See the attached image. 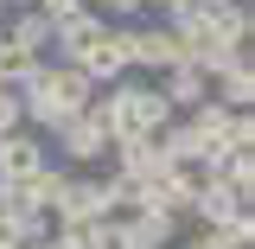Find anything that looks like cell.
Wrapping results in <instances>:
<instances>
[{
  "mask_svg": "<svg viewBox=\"0 0 255 249\" xmlns=\"http://www.w3.org/2000/svg\"><path fill=\"white\" fill-rule=\"evenodd\" d=\"M179 6H191V0H147V13H159V19H166V13H179Z\"/></svg>",
  "mask_w": 255,
  "mask_h": 249,
  "instance_id": "cell-23",
  "label": "cell"
},
{
  "mask_svg": "<svg viewBox=\"0 0 255 249\" xmlns=\"http://www.w3.org/2000/svg\"><path fill=\"white\" fill-rule=\"evenodd\" d=\"M32 6H45V13L58 19V13H70V6H90V0H32Z\"/></svg>",
  "mask_w": 255,
  "mask_h": 249,
  "instance_id": "cell-22",
  "label": "cell"
},
{
  "mask_svg": "<svg viewBox=\"0 0 255 249\" xmlns=\"http://www.w3.org/2000/svg\"><path fill=\"white\" fill-rule=\"evenodd\" d=\"M122 230H128V249H172L179 243V218H172V211H153V205L128 211Z\"/></svg>",
  "mask_w": 255,
  "mask_h": 249,
  "instance_id": "cell-10",
  "label": "cell"
},
{
  "mask_svg": "<svg viewBox=\"0 0 255 249\" xmlns=\"http://www.w3.org/2000/svg\"><path fill=\"white\" fill-rule=\"evenodd\" d=\"M217 179H230L243 198H255V147H230L223 166H217Z\"/></svg>",
  "mask_w": 255,
  "mask_h": 249,
  "instance_id": "cell-15",
  "label": "cell"
},
{
  "mask_svg": "<svg viewBox=\"0 0 255 249\" xmlns=\"http://www.w3.org/2000/svg\"><path fill=\"white\" fill-rule=\"evenodd\" d=\"M172 115H179V109L159 96V83H147V77H140V90H134V128H140V134H159Z\"/></svg>",
  "mask_w": 255,
  "mask_h": 249,
  "instance_id": "cell-13",
  "label": "cell"
},
{
  "mask_svg": "<svg viewBox=\"0 0 255 249\" xmlns=\"http://www.w3.org/2000/svg\"><path fill=\"white\" fill-rule=\"evenodd\" d=\"M153 83H159V96H166L172 109H191V102L211 96V70L191 64V58H179V64H166V70H153Z\"/></svg>",
  "mask_w": 255,
  "mask_h": 249,
  "instance_id": "cell-8",
  "label": "cell"
},
{
  "mask_svg": "<svg viewBox=\"0 0 255 249\" xmlns=\"http://www.w3.org/2000/svg\"><path fill=\"white\" fill-rule=\"evenodd\" d=\"M51 249H90V224H64V218H51Z\"/></svg>",
  "mask_w": 255,
  "mask_h": 249,
  "instance_id": "cell-17",
  "label": "cell"
},
{
  "mask_svg": "<svg viewBox=\"0 0 255 249\" xmlns=\"http://www.w3.org/2000/svg\"><path fill=\"white\" fill-rule=\"evenodd\" d=\"M90 6L102 19H140V13H147V0H90Z\"/></svg>",
  "mask_w": 255,
  "mask_h": 249,
  "instance_id": "cell-20",
  "label": "cell"
},
{
  "mask_svg": "<svg viewBox=\"0 0 255 249\" xmlns=\"http://www.w3.org/2000/svg\"><path fill=\"white\" fill-rule=\"evenodd\" d=\"M140 192H147V205H153V211H172V218H185V211H191V192H198V166H179V160H166L159 173H147V179H140Z\"/></svg>",
  "mask_w": 255,
  "mask_h": 249,
  "instance_id": "cell-4",
  "label": "cell"
},
{
  "mask_svg": "<svg viewBox=\"0 0 255 249\" xmlns=\"http://www.w3.org/2000/svg\"><path fill=\"white\" fill-rule=\"evenodd\" d=\"M77 64L90 70L96 90L115 83V77H128V70H134V19H102V32L83 45V58H77Z\"/></svg>",
  "mask_w": 255,
  "mask_h": 249,
  "instance_id": "cell-1",
  "label": "cell"
},
{
  "mask_svg": "<svg viewBox=\"0 0 255 249\" xmlns=\"http://www.w3.org/2000/svg\"><path fill=\"white\" fill-rule=\"evenodd\" d=\"M45 160H51V154H45V141H38L32 128H6V134H0V173H6V179L45 166Z\"/></svg>",
  "mask_w": 255,
  "mask_h": 249,
  "instance_id": "cell-12",
  "label": "cell"
},
{
  "mask_svg": "<svg viewBox=\"0 0 255 249\" xmlns=\"http://www.w3.org/2000/svg\"><path fill=\"white\" fill-rule=\"evenodd\" d=\"M109 160H115V173H134V179H147V173H159V166H166L159 134H140V128L109 134Z\"/></svg>",
  "mask_w": 255,
  "mask_h": 249,
  "instance_id": "cell-6",
  "label": "cell"
},
{
  "mask_svg": "<svg viewBox=\"0 0 255 249\" xmlns=\"http://www.w3.org/2000/svg\"><path fill=\"white\" fill-rule=\"evenodd\" d=\"M51 218H64V224H96V218H109V192H102V179L64 166L58 192H51Z\"/></svg>",
  "mask_w": 255,
  "mask_h": 249,
  "instance_id": "cell-3",
  "label": "cell"
},
{
  "mask_svg": "<svg viewBox=\"0 0 255 249\" xmlns=\"http://www.w3.org/2000/svg\"><path fill=\"white\" fill-rule=\"evenodd\" d=\"M217 32L230 38V45H249V38H255V13H249V0H223V6H217Z\"/></svg>",
  "mask_w": 255,
  "mask_h": 249,
  "instance_id": "cell-14",
  "label": "cell"
},
{
  "mask_svg": "<svg viewBox=\"0 0 255 249\" xmlns=\"http://www.w3.org/2000/svg\"><path fill=\"white\" fill-rule=\"evenodd\" d=\"M0 13H6V0H0Z\"/></svg>",
  "mask_w": 255,
  "mask_h": 249,
  "instance_id": "cell-26",
  "label": "cell"
},
{
  "mask_svg": "<svg viewBox=\"0 0 255 249\" xmlns=\"http://www.w3.org/2000/svg\"><path fill=\"white\" fill-rule=\"evenodd\" d=\"M0 38L26 45L32 58H51V13L45 6H13V19H0Z\"/></svg>",
  "mask_w": 255,
  "mask_h": 249,
  "instance_id": "cell-11",
  "label": "cell"
},
{
  "mask_svg": "<svg viewBox=\"0 0 255 249\" xmlns=\"http://www.w3.org/2000/svg\"><path fill=\"white\" fill-rule=\"evenodd\" d=\"M185 58V38L166 26V19H134V70H166V64Z\"/></svg>",
  "mask_w": 255,
  "mask_h": 249,
  "instance_id": "cell-5",
  "label": "cell"
},
{
  "mask_svg": "<svg viewBox=\"0 0 255 249\" xmlns=\"http://www.w3.org/2000/svg\"><path fill=\"white\" fill-rule=\"evenodd\" d=\"M90 249H128L122 218H96V224H90Z\"/></svg>",
  "mask_w": 255,
  "mask_h": 249,
  "instance_id": "cell-16",
  "label": "cell"
},
{
  "mask_svg": "<svg viewBox=\"0 0 255 249\" xmlns=\"http://www.w3.org/2000/svg\"><path fill=\"white\" fill-rule=\"evenodd\" d=\"M13 6H32V0H6V13H13Z\"/></svg>",
  "mask_w": 255,
  "mask_h": 249,
  "instance_id": "cell-25",
  "label": "cell"
},
{
  "mask_svg": "<svg viewBox=\"0 0 255 249\" xmlns=\"http://www.w3.org/2000/svg\"><path fill=\"white\" fill-rule=\"evenodd\" d=\"M172 249H230V243H223V230H217V224H198V230H191V237H179Z\"/></svg>",
  "mask_w": 255,
  "mask_h": 249,
  "instance_id": "cell-19",
  "label": "cell"
},
{
  "mask_svg": "<svg viewBox=\"0 0 255 249\" xmlns=\"http://www.w3.org/2000/svg\"><path fill=\"white\" fill-rule=\"evenodd\" d=\"M249 198L230 186V179H217V173H198V192H191V211L185 218H198V224H223L230 211H243Z\"/></svg>",
  "mask_w": 255,
  "mask_h": 249,
  "instance_id": "cell-9",
  "label": "cell"
},
{
  "mask_svg": "<svg viewBox=\"0 0 255 249\" xmlns=\"http://www.w3.org/2000/svg\"><path fill=\"white\" fill-rule=\"evenodd\" d=\"M211 96L230 102V109H249V102H255V58H249V45L230 51V58L211 70Z\"/></svg>",
  "mask_w": 255,
  "mask_h": 249,
  "instance_id": "cell-7",
  "label": "cell"
},
{
  "mask_svg": "<svg viewBox=\"0 0 255 249\" xmlns=\"http://www.w3.org/2000/svg\"><path fill=\"white\" fill-rule=\"evenodd\" d=\"M223 141H230V147H255V115H249V109H230V128H223Z\"/></svg>",
  "mask_w": 255,
  "mask_h": 249,
  "instance_id": "cell-18",
  "label": "cell"
},
{
  "mask_svg": "<svg viewBox=\"0 0 255 249\" xmlns=\"http://www.w3.org/2000/svg\"><path fill=\"white\" fill-rule=\"evenodd\" d=\"M58 141V154L70 166H96V160H109V122H102V109H77V115H64V128L51 134Z\"/></svg>",
  "mask_w": 255,
  "mask_h": 249,
  "instance_id": "cell-2",
  "label": "cell"
},
{
  "mask_svg": "<svg viewBox=\"0 0 255 249\" xmlns=\"http://www.w3.org/2000/svg\"><path fill=\"white\" fill-rule=\"evenodd\" d=\"M6 128H26V102H19V90H0V134Z\"/></svg>",
  "mask_w": 255,
  "mask_h": 249,
  "instance_id": "cell-21",
  "label": "cell"
},
{
  "mask_svg": "<svg viewBox=\"0 0 255 249\" xmlns=\"http://www.w3.org/2000/svg\"><path fill=\"white\" fill-rule=\"evenodd\" d=\"M13 249H51V237H32V243H13Z\"/></svg>",
  "mask_w": 255,
  "mask_h": 249,
  "instance_id": "cell-24",
  "label": "cell"
}]
</instances>
